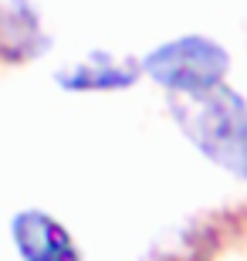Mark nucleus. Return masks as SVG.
Segmentation results:
<instances>
[{
	"instance_id": "1",
	"label": "nucleus",
	"mask_w": 247,
	"mask_h": 261,
	"mask_svg": "<svg viewBox=\"0 0 247 261\" xmlns=\"http://www.w3.org/2000/svg\"><path fill=\"white\" fill-rule=\"evenodd\" d=\"M170 112L183 136L224 173L247 180V102L227 82L197 92L173 95Z\"/></svg>"
},
{
	"instance_id": "2",
	"label": "nucleus",
	"mask_w": 247,
	"mask_h": 261,
	"mask_svg": "<svg viewBox=\"0 0 247 261\" xmlns=\"http://www.w3.org/2000/svg\"><path fill=\"white\" fill-rule=\"evenodd\" d=\"M143 71L173 95H197L227 78L230 55L213 38L183 34L156 44L143 58Z\"/></svg>"
},
{
	"instance_id": "3",
	"label": "nucleus",
	"mask_w": 247,
	"mask_h": 261,
	"mask_svg": "<svg viewBox=\"0 0 247 261\" xmlns=\"http://www.w3.org/2000/svg\"><path fill=\"white\" fill-rule=\"evenodd\" d=\"M143 75V61L122 58L112 51H88L81 58H71L54 71L58 88L71 95H102V92H125Z\"/></svg>"
},
{
	"instance_id": "4",
	"label": "nucleus",
	"mask_w": 247,
	"mask_h": 261,
	"mask_svg": "<svg viewBox=\"0 0 247 261\" xmlns=\"http://www.w3.org/2000/svg\"><path fill=\"white\" fill-rule=\"evenodd\" d=\"M10 238L20 261H81L75 238L48 211H20L10 221Z\"/></svg>"
},
{
	"instance_id": "5",
	"label": "nucleus",
	"mask_w": 247,
	"mask_h": 261,
	"mask_svg": "<svg viewBox=\"0 0 247 261\" xmlns=\"http://www.w3.org/2000/svg\"><path fill=\"white\" fill-rule=\"evenodd\" d=\"M48 51L51 34L34 0H0V61L28 65Z\"/></svg>"
}]
</instances>
